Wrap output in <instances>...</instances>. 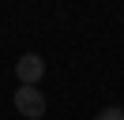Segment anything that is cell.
<instances>
[{
    "instance_id": "cell-3",
    "label": "cell",
    "mask_w": 124,
    "mask_h": 120,
    "mask_svg": "<svg viewBox=\"0 0 124 120\" xmlns=\"http://www.w3.org/2000/svg\"><path fill=\"white\" fill-rule=\"evenodd\" d=\"M98 120H124V109L120 105H105V109L98 112Z\"/></svg>"
},
{
    "instance_id": "cell-2",
    "label": "cell",
    "mask_w": 124,
    "mask_h": 120,
    "mask_svg": "<svg viewBox=\"0 0 124 120\" xmlns=\"http://www.w3.org/2000/svg\"><path fill=\"white\" fill-rule=\"evenodd\" d=\"M15 79H19V86H38L45 79V60L38 52H23L15 60Z\"/></svg>"
},
{
    "instance_id": "cell-1",
    "label": "cell",
    "mask_w": 124,
    "mask_h": 120,
    "mask_svg": "<svg viewBox=\"0 0 124 120\" xmlns=\"http://www.w3.org/2000/svg\"><path fill=\"white\" fill-rule=\"evenodd\" d=\"M11 105H15V112L26 116V120H41L45 116V94H41L38 86H19L15 98H11Z\"/></svg>"
}]
</instances>
